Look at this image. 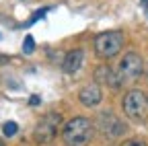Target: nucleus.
Listing matches in <instances>:
<instances>
[{"label":"nucleus","mask_w":148,"mask_h":146,"mask_svg":"<svg viewBox=\"0 0 148 146\" xmlns=\"http://www.w3.org/2000/svg\"><path fill=\"white\" fill-rule=\"evenodd\" d=\"M121 107H123V113L132 121H144L148 117V97L138 88H132L123 95Z\"/></svg>","instance_id":"obj_3"},{"label":"nucleus","mask_w":148,"mask_h":146,"mask_svg":"<svg viewBox=\"0 0 148 146\" xmlns=\"http://www.w3.org/2000/svg\"><path fill=\"white\" fill-rule=\"evenodd\" d=\"M97 125L105 136H111V138L125 134V123H121L113 113H101L97 117Z\"/></svg>","instance_id":"obj_6"},{"label":"nucleus","mask_w":148,"mask_h":146,"mask_svg":"<svg viewBox=\"0 0 148 146\" xmlns=\"http://www.w3.org/2000/svg\"><path fill=\"white\" fill-rule=\"evenodd\" d=\"M140 4H142V8H144V12L148 16V0H140Z\"/></svg>","instance_id":"obj_12"},{"label":"nucleus","mask_w":148,"mask_h":146,"mask_svg":"<svg viewBox=\"0 0 148 146\" xmlns=\"http://www.w3.org/2000/svg\"><path fill=\"white\" fill-rule=\"evenodd\" d=\"M0 146H6V144H4V142H2V140H0Z\"/></svg>","instance_id":"obj_14"},{"label":"nucleus","mask_w":148,"mask_h":146,"mask_svg":"<svg viewBox=\"0 0 148 146\" xmlns=\"http://www.w3.org/2000/svg\"><path fill=\"white\" fill-rule=\"evenodd\" d=\"M84 62V51L80 47L76 49H70L66 56H64V62H62V70L66 74H74V72H78V68L82 66Z\"/></svg>","instance_id":"obj_7"},{"label":"nucleus","mask_w":148,"mask_h":146,"mask_svg":"<svg viewBox=\"0 0 148 146\" xmlns=\"http://www.w3.org/2000/svg\"><path fill=\"white\" fill-rule=\"evenodd\" d=\"M123 47V33L121 31H103L92 39V49L99 58L109 60L117 56Z\"/></svg>","instance_id":"obj_2"},{"label":"nucleus","mask_w":148,"mask_h":146,"mask_svg":"<svg viewBox=\"0 0 148 146\" xmlns=\"http://www.w3.org/2000/svg\"><path fill=\"white\" fill-rule=\"evenodd\" d=\"M142 68H144V64H142V58L138 56L136 51H127L125 56H123V60L119 62V68H117V72H115L119 88H121L125 82H130V80H136V78L142 74Z\"/></svg>","instance_id":"obj_5"},{"label":"nucleus","mask_w":148,"mask_h":146,"mask_svg":"<svg viewBox=\"0 0 148 146\" xmlns=\"http://www.w3.org/2000/svg\"><path fill=\"white\" fill-rule=\"evenodd\" d=\"M95 134V125L88 117H72L70 121L64 123L62 127V142L66 146H86L92 140Z\"/></svg>","instance_id":"obj_1"},{"label":"nucleus","mask_w":148,"mask_h":146,"mask_svg":"<svg viewBox=\"0 0 148 146\" xmlns=\"http://www.w3.org/2000/svg\"><path fill=\"white\" fill-rule=\"evenodd\" d=\"M62 125V115L56 113V111H49L45 113L35 125V132H33V138L37 144H45V142H51L56 136H58V130Z\"/></svg>","instance_id":"obj_4"},{"label":"nucleus","mask_w":148,"mask_h":146,"mask_svg":"<svg viewBox=\"0 0 148 146\" xmlns=\"http://www.w3.org/2000/svg\"><path fill=\"white\" fill-rule=\"evenodd\" d=\"M29 103H31V105H37V103H39V97H37V95H33V97L29 99Z\"/></svg>","instance_id":"obj_13"},{"label":"nucleus","mask_w":148,"mask_h":146,"mask_svg":"<svg viewBox=\"0 0 148 146\" xmlns=\"http://www.w3.org/2000/svg\"><path fill=\"white\" fill-rule=\"evenodd\" d=\"M101 97H103V93H101V86H99L97 82L82 86V90L78 93V99H80V103H82L84 107H95V105H99V103H101Z\"/></svg>","instance_id":"obj_8"},{"label":"nucleus","mask_w":148,"mask_h":146,"mask_svg":"<svg viewBox=\"0 0 148 146\" xmlns=\"http://www.w3.org/2000/svg\"><path fill=\"white\" fill-rule=\"evenodd\" d=\"M121 146H148L144 140H140V138H132V140H125Z\"/></svg>","instance_id":"obj_11"},{"label":"nucleus","mask_w":148,"mask_h":146,"mask_svg":"<svg viewBox=\"0 0 148 146\" xmlns=\"http://www.w3.org/2000/svg\"><path fill=\"white\" fill-rule=\"evenodd\" d=\"M16 132H18V125H16V121H6V123L2 125V134H4L6 138H12Z\"/></svg>","instance_id":"obj_9"},{"label":"nucleus","mask_w":148,"mask_h":146,"mask_svg":"<svg viewBox=\"0 0 148 146\" xmlns=\"http://www.w3.org/2000/svg\"><path fill=\"white\" fill-rule=\"evenodd\" d=\"M33 49H35V39L31 37V35H27L25 41H23V51H25V53H31Z\"/></svg>","instance_id":"obj_10"}]
</instances>
